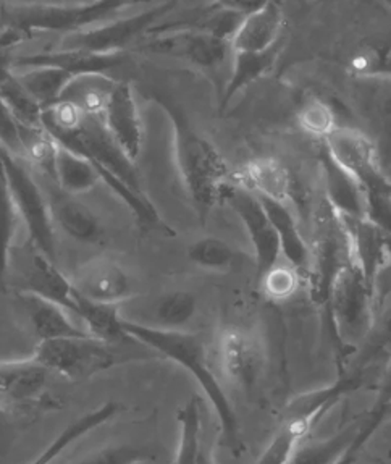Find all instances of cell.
<instances>
[{
	"label": "cell",
	"instance_id": "6da1fadb",
	"mask_svg": "<svg viewBox=\"0 0 391 464\" xmlns=\"http://www.w3.org/2000/svg\"><path fill=\"white\" fill-rule=\"evenodd\" d=\"M123 329L135 342L162 354L167 360L174 361L195 377L196 382L199 383L205 397L209 398L212 408L217 414L218 426L222 430V443L234 458H240L244 451V442L241 437L238 416L217 372L214 371L209 350L203 337L189 330L174 332L151 329L139 324L129 323L125 319Z\"/></svg>",
	"mask_w": 391,
	"mask_h": 464
},
{
	"label": "cell",
	"instance_id": "7a4b0ae2",
	"mask_svg": "<svg viewBox=\"0 0 391 464\" xmlns=\"http://www.w3.org/2000/svg\"><path fill=\"white\" fill-rule=\"evenodd\" d=\"M151 98L172 123L176 170L191 204L195 206L196 216L201 224H205L214 206L222 201L225 188L234 181V173L228 169L212 142L196 131L174 99L156 92Z\"/></svg>",
	"mask_w": 391,
	"mask_h": 464
},
{
	"label": "cell",
	"instance_id": "3957f363",
	"mask_svg": "<svg viewBox=\"0 0 391 464\" xmlns=\"http://www.w3.org/2000/svg\"><path fill=\"white\" fill-rule=\"evenodd\" d=\"M324 148L361 188L366 218L391 237V179L374 141L361 130L343 125L325 138Z\"/></svg>",
	"mask_w": 391,
	"mask_h": 464
},
{
	"label": "cell",
	"instance_id": "277c9868",
	"mask_svg": "<svg viewBox=\"0 0 391 464\" xmlns=\"http://www.w3.org/2000/svg\"><path fill=\"white\" fill-rule=\"evenodd\" d=\"M327 306L339 344L356 352L372 329L376 301L372 285L353 259L339 269L333 280Z\"/></svg>",
	"mask_w": 391,
	"mask_h": 464
},
{
	"label": "cell",
	"instance_id": "5b68a950",
	"mask_svg": "<svg viewBox=\"0 0 391 464\" xmlns=\"http://www.w3.org/2000/svg\"><path fill=\"white\" fill-rule=\"evenodd\" d=\"M0 164L5 173L8 191L30 238L47 257L57 263L55 227L43 187L28 169V162L14 156L0 144Z\"/></svg>",
	"mask_w": 391,
	"mask_h": 464
},
{
	"label": "cell",
	"instance_id": "8992f818",
	"mask_svg": "<svg viewBox=\"0 0 391 464\" xmlns=\"http://www.w3.org/2000/svg\"><path fill=\"white\" fill-rule=\"evenodd\" d=\"M8 290L36 295L67 309L70 314L73 313L75 288L72 280L30 238L22 246L15 245L12 249L8 263Z\"/></svg>",
	"mask_w": 391,
	"mask_h": 464
},
{
	"label": "cell",
	"instance_id": "52a82bcc",
	"mask_svg": "<svg viewBox=\"0 0 391 464\" xmlns=\"http://www.w3.org/2000/svg\"><path fill=\"white\" fill-rule=\"evenodd\" d=\"M138 0H96L88 7L63 8L33 4V5H18L4 12V20L7 26L22 31L26 38L34 33H73L84 30L99 23H104L121 8L136 4Z\"/></svg>",
	"mask_w": 391,
	"mask_h": 464
},
{
	"label": "cell",
	"instance_id": "ba28073f",
	"mask_svg": "<svg viewBox=\"0 0 391 464\" xmlns=\"http://www.w3.org/2000/svg\"><path fill=\"white\" fill-rule=\"evenodd\" d=\"M33 358L68 381H84L117 364L112 344L91 335L41 342Z\"/></svg>",
	"mask_w": 391,
	"mask_h": 464
},
{
	"label": "cell",
	"instance_id": "9c48e42d",
	"mask_svg": "<svg viewBox=\"0 0 391 464\" xmlns=\"http://www.w3.org/2000/svg\"><path fill=\"white\" fill-rule=\"evenodd\" d=\"M178 0H166L156 7L121 20H107L84 30L67 33L59 49H78L92 53H125L127 47L152 31L156 22L174 10Z\"/></svg>",
	"mask_w": 391,
	"mask_h": 464
},
{
	"label": "cell",
	"instance_id": "30bf717a",
	"mask_svg": "<svg viewBox=\"0 0 391 464\" xmlns=\"http://www.w3.org/2000/svg\"><path fill=\"white\" fill-rule=\"evenodd\" d=\"M351 261L347 232L337 212L325 202L317 216V238L309 261V292L317 304L327 306L331 284L339 269Z\"/></svg>",
	"mask_w": 391,
	"mask_h": 464
},
{
	"label": "cell",
	"instance_id": "8fae6325",
	"mask_svg": "<svg viewBox=\"0 0 391 464\" xmlns=\"http://www.w3.org/2000/svg\"><path fill=\"white\" fill-rule=\"evenodd\" d=\"M154 31H157V36L144 43L141 51L181 59L203 70L224 65L228 53H232L228 39L209 31L170 26H158Z\"/></svg>",
	"mask_w": 391,
	"mask_h": 464
},
{
	"label": "cell",
	"instance_id": "7c38bea8",
	"mask_svg": "<svg viewBox=\"0 0 391 464\" xmlns=\"http://www.w3.org/2000/svg\"><path fill=\"white\" fill-rule=\"evenodd\" d=\"M222 201L232 208L244 230L248 232L249 240L254 249L257 270L262 276L275 264H279L281 256L279 237L263 209L262 202L253 191H249L248 188L243 187L236 180L225 188Z\"/></svg>",
	"mask_w": 391,
	"mask_h": 464
},
{
	"label": "cell",
	"instance_id": "4fadbf2b",
	"mask_svg": "<svg viewBox=\"0 0 391 464\" xmlns=\"http://www.w3.org/2000/svg\"><path fill=\"white\" fill-rule=\"evenodd\" d=\"M390 412L388 408L374 404L372 410L366 412L361 420H354L335 434L314 439L306 435L296 442L290 457L286 458L285 464H337L362 435L366 432H377Z\"/></svg>",
	"mask_w": 391,
	"mask_h": 464
},
{
	"label": "cell",
	"instance_id": "5bb4252c",
	"mask_svg": "<svg viewBox=\"0 0 391 464\" xmlns=\"http://www.w3.org/2000/svg\"><path fill=\"white\" fill-rule=\"evenodd\" d=\"M217 366L225 382L249 392L262 374V348L246 330L228 327L218 335Z\"/></svg>",
	"mask_w": 391,
	"mask_h": 464
},
{
	"label": "cell",
	"instance_id": "9a60e30c",
	"mask_svg": "<svg viewBox=\"0 0 391 464\" xmlns=\"http://www.w3.org/2000/svg\"><path fill=\"white\" fill-rule=\"evenodd\" d=\"M70 280L76 292L96 303L121 306L133 296V282L127 270L104 256L81 264Z\"/></svg>",
	"mask_w": 391,
	"mask_h": 464
},
{
	"label": "cell",
	"instance_id": "2e32d148",
	"mask_svg": "<svg viewBox=\"0 0 391 464\" xmlns=\"http://www.w3.org/2000/svg\"><path fill=\"white\" fill-rule=\"evenodd\" d=\"M44 189L49 212L53 227L67 233L72 240L81 245H100L106 238V228L100 218L78 199V196L68 195L55 185V181L45 179Z\"/></svg>",
	"mask_w": 391,
	"mask_h": 464
},
{
	"label": "cell",
	"instance_id": "e0dca14e",
	"mask_svg": "<svg viewBox=\"0 0 391 464\" xmlns=\"http://www.w3.org/2000/svg\"><path fill=\"white\" fill-rule=\"evenodd\" d=\"M100 115L113 140L136 162L143 150L144 130L129 82H115Z\"/></svg>",
	"mask_w": 391,
	"mask_h": 464
},
{
	"label": "cell",
	"instance_id": "ac0fdd59",
	"mask_svg": "<svg viewBox=\"0 0 391 464\" xmlns=\"http://www.w3.org/2000/svg\"><path fill=\"white\" fill-rule=\"evenodd\" d=\"M283 0H269L265 5L241 18L230 39L232 53H261L283 39Z\"/></svg>",
	"mask_w": 391,
	"mask_h": 464
},
{
	"label": "cell",
	"instance_id": "d6986e66",
	"mask_svg": "<svg viewBox=\"0 0 391 464\" xmlns=\"http://www.w3.org/2000/svg\"><path fill=\"white\" fill-rule=\"evenodd\" d=\"M127 61V53H92L78 49H57L52 53H31L15 57L14 70L31 67L61 68L72 76L107 75Z\"/></svg>",
	"mask_w": 391,
	"mask_h": 464
},
{
	"label": "cell",
	"instance_id": "ffe728a7",
	"mask_svg": "<svg viewBox=\"0 0 391 464\" xmlns=\"http://www.w3.org/2000/svg\"><path fill=\"white\" fill-rule=\"evenodd\" d=\"M339 222L347 232L351 259L362 270L364 277L372 285L377 270L384 264L391 246V237L369 218L339 216Z\"/></svg>",
	"mask_w": 391,
	"mask_h": 464
},
{
	"label": "cell",
	"instance_id": "44dd1931",
	"mask_svg": "<svg viewBox=\"0 0 391 464\" xmlns=\"http://www.w3.org/2000/svg\"><path fill=\"white\" fill-rule=\"evenodd\" d=\"M14 296L16 306L24 315L31 334L38 340V343L57 338L90 335L83 327L75 325L70 319L67 309L55 304L52 301L39 298L30 293H14Z\"/></svg>",
	"mask_w": 391,
	"mask_h": 464
},
{
	"label": "cell",
	"instance_id": "7402d4cb",
	"mask_svg": "<svg viewBox=\"0 0 391 464\" xmlns=\"http://www.w3.org/2000/svg\"><path fill=\"white\" fill-rule=\"evenodd\" d=\"M234 180L259 198L290 204L293 199V179L277 159L257 158L234 173Z\"/></svg>",
	"mask_w": 391,
	"mask_h": 464
},
{
	"label": "cell",
	"instance_id": "603a6c76",
	"mask_svg": "<svg viewBox=\"0 0 391 464\" xmlns=\"http://www.w3.org/2000/svg\"><path fill=\"white\" fill-rule=\"evenodd\" d=\"M391 362V298L377 307L369 335L356 350V358L349 362L348 374L354 375L362 383L374 367L388 366Z\"/></svg>",
	"mask_w": 391,
	"mask_h": 464
},
{
	"label": "cell",
	"instance_id": "cb8c5ba5",
	"mask_svg": "<svg viewBox=\"0 0 391 464\" xmlns=\"http://www.w3.org/2000/svg\"><path fill=\"white\" fill-rule=\"evenodd\" d=\"M49 371L38 361L0 362V401L23 404L36 401L45 389Z\"/></svg>",
	"mask_w": 391,
	"mask_h": 464
},
{
	"label": "cell",
	"instance_id": "d4e9b609",
	"mask_svg": "<svg viewBox=\"0 0 391 464\" xmlns=\"http://www.w3.org/2000/svg\"><path fill=\"white\" fill-rule=\"evenodd\" d=\"M259 198V196H257ZM263 209L271 218L272 225L279 237L280 251L285 256L286 263L300 272H308L310 261V247L302 238L300 225L294 218L293 210L286 202L273 201L267 198H259Z\"/></svg>",
	"mask_w": 391,
	"mask_h": 464
},
{
	"label": "cell",
	"instance_id": "484cf974",
	"mask_svg": "<svg viewBox=\"0 0 391 464\" xmlns=\"http://www.w3.org/2000/svg\"><path fill=\"white\" fill-rule=\"evenodd\" d=\"M320 165L324 173L325 202L339 216L366 218L361 188L331 159L325 148L320 154Z\"/></svg>",
	"mask_w": 391,
	"mask_h": 464
},
{
	"label": "cell",
	"instance_id": "4316f807",
	"mask_svg": "<svg viewBox=\"0 0 391 464\" xmlns=\"http://www.w3.org/2000/svg\"><path fill=\"white\" fill-rule=\"evenodd\" d=\"M197 313V298L186 290H175L160 295L157 300L146 307L143 317L135 324L158 330H188Z\"/></svg>",
	"mask_w": 391,
	"mask_h": 464
},
{
	"label": "cell",
	"instance_id": "83f0119b",
	"mask_svg": "<svg viewBox=\"0 0 391 464\" xmlns=\"http://www.w3.org/2000/svg\"><path fill=\"white\" fill-rule=\"evenodd\" d=\"M72 314L80 319V323L83 324V329L91 337L102 340L112 346L135 342L123 329V319L119 304L96 303L84 298L75 290V306Z\"/></svg>",
	"mask_w": 391,
	"mask_h": 464
},
{
	"label": "cell",
	"instance_id": "f1b7e54d",
	"mask_svg": "<svg viewBox=\"0 0 391 464\" xmlns=\"http://www.w3.org/2000/svg\"><path fill=\"white\" fill-rule=\"evenodd\" d=\"M285 39H280L277 44L272 45L261 53H232V75L226 82L225 92L222 98V109L232 102V99L256 82L259 78L267 75L273 65L279 61L280 53L283 49Z\"/></svg>",
	"mask_w": 391,
	"mask_h": 464
},
{
	"label": "cell",
	"instance_id": "f546056e",
	"mask_svg": "<svg viewBox=\"0 0 391 464\" xmlns=\"http://www.w3.org/2000/svg\"><path fill=\"white\" fill-rule=\"evenodd\" d=\"M121 411V404L117 401H107L100 404L96 410L86 412L81 418L70 422L61 434L53 439V442L49 443V447L39 455L31 464H51L57 457H61L62 453L73 443L81 440L83 437L91 434L92 430H96L100 426L107 424L109 420L115 418Z\"/></svg>",
	"mask_w": 391,
	"mask_h": 464
},
{
	"label": "cell",
	"instance_id": "4dcf8cb0",
	"mask_svg": "<svg viewBox=\"0 0 391 464\" xmlns=\"http://www.w3.org/2000/svg\"><path fill=\"white\" fill-rule=\"evenodd\" d=\"M53 181L68 195L80 196L98 187L100 175L88 159L57 144Z\"/></svg>",
	"mask_w": 391,
	"mask_h": 464
},
{
	"label": "cell",
	"instance_id": "1f68e13d",
	"mask_svg": "<svg viewBox=\"0 0 391 464\" xmlns=\"http://www.w3.org/2000/svg\"><path fill=\"white\" fill-rule=\"evenodd\" d=\"M96 170L100 175V181L131 210L136 222L143 230H146V232L164 230V232L172 235L170 228H167V225L162 222V218L158 216L156 206L148 199L144 191H138L135 188L129 187L125 181L120 180L119 177H115L113 173L107 172L106 169H102V167H96Z\"/></svg>",
	"mask_w": 391,
	"mask_h": 464
},
{
	"label": "cell",
	"instance_id": "d6a6232c",
	"mask_svg": "<svg viewBox=\"0 0 391 464\" xmlns=\"http://www.w3.org/2000/svg\"><path fill=\"white\" fill-rule=\"evenodd\" d=\"M15 76L31 98L43 107V111L59 102L68 82L75 78L55 67L23 68L22 72H15Z\"/></svg>",
	"mask_w": 391,
	"mask_h": 464
},
{
	"label": "cell",
	"instance_id": "836d02e7",
	"mask_svg": "<svg viewBox=\"0 0 391 464\" xmlns=\"http://www.w3.org/2000/svg\"><path fill=\"white\" fill-rule=\"evenodd\" d=\"M348 70L358 78L391 80V36L366 39L349 55Z\"/></svg>",
	"mask_w": 391,
	"mask_h": 464
},
{
	"label": "cell",
	"instance_id": "e575fe53",
	"mask_svg": "<svg viewBox=\"0 0 391 464\" xmlns=\"http://www.w3.org/2000/svg\"><path fill=\"white\" fill-rule=\"evenodd\" d=\"M115 80L109 75H80L68 82L61 101L76 105L86 113H102Z\"/></svg>",
	"mask_w": 391,
	"mask_h": 464
},
{
	"label": "cell",
	"instance_id": "d590c367",
	"mask_svg": "<svg viewBox=\"0 0 391 464\" xmlns=\"http://www.w3.org/2000/svg\"><path fill=\"white\" fill-rule=\"evenodd\" d=\"M20 216L8 191L5 173L0 164V293H7L8 263L15 246Z\"/></svg>",
	"mask_w": 391,
	"mask_h": 464
},
{
	"label": "cell",
	"instance_id": "8d00e7d4",
	"mask_svg": "<svg viewBox=\"0 0 391 464\" xmlns=\"http://www.w3.org/2000/svg\"><path fill=\"white\" fill-rule=\"evenodd\" d=\"M176 420L180 424V440L175 455V464H196L204 445L201 439L203 420L199 398H191L178 411Z\"/></svg>",
	"mask_w": 391,
	"mask_h": 464
},
{
	"label": "cell",
	"instance_id": "74e56055",
	"mask_svg": "<svg viewBox=\"0 0 391 464\" xmlns=\"http://www.w3.org/2000/svg\"><path fill=\"white\" fill-rule=\"evenodd\" d=\"M314 424L293 418H280L279 429L265 447L256 464H285L298 440L310 434Z\"/></svg>",
	"mask_w": 391,
	"mask_h": 464
},
{
	"label": "cell",
	"instance_id": "f35d334b",
	"mask_svg": "<svg viewBox=\"0 0 391 464\" xmlns=\"http://www.w3.org/2000/svg\"><path fill=\"white\" fill-rule=\"evenodd\" d=\"M188 259L201 269L228 270L236 263V251L217 237H203L188 246Z\"/></svg>",
	"mask_w": 391,
	"mask_h": 464
},
{
	"label": "cell",
	"instance_id": "ab89813d",
	"mask_svg": "<svg viewBox=\"0 0 391 464\" xmlns=\"http://www.w3.org/2000/svg\"><path fill=\"white\" fill-rule=\"evenodd\" d=\"M298 123L306 133L322 140L333 133L337 128L343 127L339 123V112L335 111V107L317 96L308 98L302 102L298 111Z\"/></svg>",
	"mask_w": 391,
	"mask_h": 464
},
{
	"label": "cell",
	"instance_id": "60d3db41",
	"mask_svg": "<svg viewBox=\"0 0 391 464\" xmlns=\"http://www.w3.org/2000/svg\"><path fill=\"white\" fill-rule=\"evenodd\" d=\"M0 99L4 101V104L7 105L8 111L14 113L16 121L24 127H43L41 125L43 107L31 98L28 91L18 82L15 72L0 84Z\"/></svg>",
	"mask_w": 391,
	"mask_h": 464
},
{
	"label": "cell",
	"instance_id": "b9f144b4",
	"mask_svg": "<svg viewBox=\"0 0 391 464\" xmlns=\"http://www.w3.org/2000/svg\"><path fill=\"white\" fill-rule=\"evenodd\" d=\"M152 459H156V453L151 449L125 443L94 450L84 457L63 464H143Z\"/></svg>",
	"mask_w": 391,
	"mask_h": 464
},
{
	"label": "cell",
	"instance_id": "7bdbcfd3",
	"mask_svg": "<svg viewBox=\"0 0 391 464\" xmlns=\"http://www.w3.org/2000/svg\"><path fill=\"white\" fill-rule=\"evenodd\" d=\"M300 270L290 264H275L272 269L261 276L262 292L272 301L290 300L298 292L301 278Z\"/></svg>",
	"mask_w": 391,
	"mask_h": 464
},
{
	"label": "cell",
	"instance_id": "ee69618b",
	"mask_svg": "<svg viewBox=\"0 0 391 464\" xmlns=\"http://www.w3.org/2000/svg\"><path fill=\"white\" fill-rule=\"evenodd\" d=\"M376 144L378 158L385 172L391 167V90L385 91L377 99L376 104Z\"/></svg>",
	"mask_w": 391,
	"mask_h": 464
},
{
	"label": "cell",
	"instance_id": "f6af8a7d",
	"mask_svg": "<svg viewBox=\"0 0 391 464\" xmlns=\"http://www.w3.org/2000/svg\"><path fill=\"white\" fill-rule=\"evenodd\" d=\"M0 144L16 158L23 159V142L20 135V121L8 111L0 99Z\"/></svg>",
	"mask_w": 391,
	"mask_h": 464
},
{
	"label": "cell",
	"instance_id": "bcb514c9",
	"mask_svg": "<svg viewBox=\"0 0 391 464\" xmlns=\"http://www.w3.org/2000/svg\"><path fill=\"white\" fill-rule=\"evenodd\" d=\"M26 39L22 31L15 30L12 26H5L0 31V84L7 80L8 76L14 75V62H15L16 45Z\"/></svg>",
	"mask_w": 391,
	"mask_h": 464
},
{
	"label": "cell",
	"instance_id": "7dc6e473",
	"mask_svg": "<svg viewBox=\"0 0 391 464\" xmlns=\"http://www.w3.org/2000/svg\"><path fill=\"white\" fill-rule=\"evenodd\" d=\"M372 292L376 301V311L385 300L391 298V246L384 264L380 266V269L377 270L376 277L372 282Z\"/></svg>",
	"mask_w": 391,
	"mask_h": 464
},
{
	"label": "cell",
	"instance_id": "c3c4849f",
	"mask_svg": "<svg viewBox=\"0 0 391 464\" xmlns=\"http://www.w3.org/2000/svg\"><path fill=\"white\" fill-rule=\"evenodd\" d=\"M16 420L14 414L8 411L7 406L0 401V457H5L12 445L15 442Z\"/></svg>",
	"mask_w": 391,
	"mask_h": 464
},
{
	"label": "cell",
	"instance_id": "681fc988",
	"mask_svg": "<svg viewBox=\"0 0 391 464\" xmlns=\"http://www.w3.org/2000/svg\"><path fill=\"white\" fill-rule=\"evenodd\" d=\"M222 5L234 10L240 15H248L251 12H254L257 8L265 5L269 0H218Z\"/></svg>",
	"mask_w": 391,
	"mask_h": 464
},
{
	"label": "cell",
	"instance_id": "f907efd6",
	"mask_svg": "<svg viewBox=\"0 0 391 464\" xmlns=\"http://www.w3.org/2000/svg\"><path fill=\"white\" fill-rule=\"evenodd\" d=\"M376 434V432H366V434L362 435L361 439L358 440V442L354 443L351 449L348 450L347 453H345V457L339 459L337 464H354L359 458H361L362 450L366 447V443L369 442L370 439H372V435Z\"/></svg>",
	"mask_w": 391,
	"mask_h": 464
},
{
	"label": "cell",
	"instance_id": "816d5d0a",
	"mask_svg": "<svg viewBox=\"0 0 391 464\" xmlns=\"http://www.w3.org/2000/svg\"><path fill=\"white\" fill-rule=\"evenodd\" d=\"M94 2L96 0H43L41 4L52 5V7L80 8L88 7V5L94 4Z\"/></svg>",
	"mask_w": 391,
	"mask_h": 464
},
{
	"label": "cell",
	"instance_id": "f5cc1de1",
	"mask_svg": "<svg viewBox=\"0 0 391 464\" xmlns=\"http://www.w3.org/2000/svg\"><path fill=\"white\" fill-rule=\"evenodd\" d=\"M196 464H215L214 453H212V450L209 445H205V443H204L203 450H201V453H199V458H197Z\"/></svg>",
	"mask_w": 391,
	"mask_h": 464
},
{
	"label": "cell",
	"instance_id": "db71d44e",
	"mask_svg": "<svg viewBox=\"0 0 391 464\" xmlns=\"http://www.w3.org/2000/svg\"><path fill=\"white\" fill-rule=\"evenodd\" d=\"M10 2H16L20 5H33V4H41L43 0H10Z\"/></svg>",
	"mask_w": 391,
	"mask_h": 464
},
{
	"label": "cell",
	"instance_id": "11a10c76",
	"mask_svg": "<svg viewBox=\"0 0 391 464\" xmlns=\"http://www.w3.org/2000/svg\"><path fill=\"white\" fill-rule=\"evenodd\" d=\"M386 173H388V177H390V179H391V167H390V169H388V172H386Z\"/></svg>",
	"mask_w": 391,
	"mask_h": 464
},
{
	"label": "cell",
	"instance_id": "9f6ffc18",
	"mask_svg": "<svg viewBox=\"0 0 391 464\" xmlns=\"http://www.w3.org/2000/svg\"><path fill=\"white\" fill-rule=\"evenodd\" d=\"M385 2H386V4H388V5L391 7V0H385Z\"/></svg>",
	"mask_w": 391,
	"mask_h": 464
},
{
	"label": "cell",
	"instance_id": "6f0895ef",
	"mask_svg": "<svg viewBox=\"0 0 391 464\" xmlns=\"http://www.w3.org/2000/svg\"><path fill=\"white\" fill-rule=\"evenodd\" d=\"M354 464H361V458H359V459H358V461H356Z\"/></svg>",
	"mask_w": 391,
	"mask_h": 464
}]
</instances>
